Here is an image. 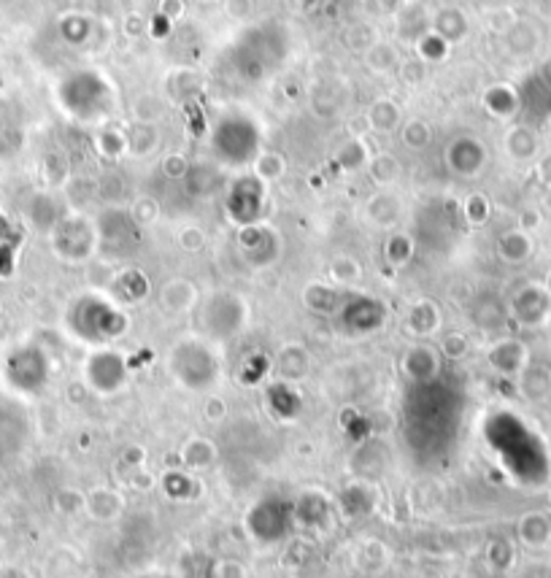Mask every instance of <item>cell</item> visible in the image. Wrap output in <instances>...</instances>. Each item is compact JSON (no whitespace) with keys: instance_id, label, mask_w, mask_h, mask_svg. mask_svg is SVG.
Segmentation results:
<instances>
[{"instance_id":"6da1fadb","label":"cell","mask_w":551,"mask_h":578,"mask_svg":"<svg viewBox=\"0 0 551 578\" xmlns=\"http://www.w3.org/2000/svg\"><path fill=\"white\" fill-rule=\"evenodd\" d=\"M290 511L287 506L279 503H262L249 514V524H252V533H257L262 541H279L281 535L287 533L290 527Z\"/></svg>"},{"instance_id":"7a4b0ae2","label":"cell","mask_w":551,"mask_h":578,"mask_svg":"<svg viewBox=\"0 0 551 578\" xmlns=\"http://www.w3.org/2000/svg\"><path fill=\"white\" fill-rule=\"evenodd\" d=\"M368 122H371L373 130H379V133H389V130H395V127H398L400 109L389 98L379 100V103H373L371 114H368Z\"/></svg>"},{"instance_id":"3957f363","label":"cell","mask_w":551,"mask_h":578,"mask_svg":"<svg viewBox=\"0 0 551 578\" xmlns=\"http://www.w3.org/2000/svg\"><path fill=\"white\" fill-rule=\"evenodd\" d=\"M371 176L379 181V184H392V181H398L400 176V163L392 154H379V157H373Z\"/></svg>"},{"instance_id":"277c9868","label":"cell","mask_w":551,"mask_h":578,"mask_svg":"<svg viewBox=\"0 0 551 578\" xmlns=\"http://www.w3.org/2000/svg\"><path fill=\"white\" fill-rule=\"evenodd\" d=\"M165 114V103L157 95H141L136 100V117L141 122H157V119H163Z\"/></svg>"},{"instance_id":"5b68a950","label":"cell","mask_w":551,"mask_h":578,"mask_svg":"<svg viewBox=\"0 0 551 578\" xmlns=\"http://www.w3.org/2000/svg\"><path fill=\"white\" fill-rule=\"evenodd\" d=\"M403 144H408L411 149H422V146L430 144V127L425 122H408L403 127Z\"/></svg>"},{"instance_id":"8992f818","label":"cell","mask_w":551,"mask_h":578,"mask_svg":"<svg viewBox=\"0 0 551 578\" xmlns=\"http://www.w3.org/2000/svg\"><path fill=\"white\" fill-rule=\"evenodd\" d=\"M179 238H181V246H184L187 252H200V249L206 246V233L195 225L184 227V230L179 233Z\"/></svg>"},{"instance_id":"52a82bcc","label":"cell","mask_w":551,"mask_h":578,"mask_svg":"<svg viewBox=\"0 0 551 578\" xmlns=\"http://www.w3.org/2000/svg\"><path fill=\"white\" fill-rule=\"evenodd\" d=\"M184 168H187V163H184V157H181V154H171V157H165L163 171L168 173V176H173V179L184 176Z\"/></svg>"}]
</instances>
